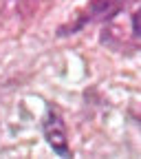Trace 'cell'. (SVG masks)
Listing matches in <instances>:
<instances>
[{
	"mask_svg": "<svg viewBox=\"0 0 141 159\" xmlns=\"http://www.w3.org/2000/svg\"><path fill=\"white\" fill-rule=\"evenodd\" d=\"M126 0H90L86 5V9H82L77 13V18L73 20L71 25H64L57 29V35H71V33H77L82 27H86L88 22H108L115 16H119Z\"/></svg>",
	"mask_w": 141,
	"mask_h": 159,
	"instance_id": "6da1fadb",
	"label": "cell"
},
{
	"mask_svg": "<svg viewBox=\"0 0 141 159\" xmlns=\"http://www.w3.org/2000/svg\"><path fill=\"white\" fill-rule=\"evenodd\" d=\"M139 16H141V11H139V5H137V9L128 16V20H130V33H132V38H134V42L139 44V38H141V27H139Z\"/></svg>",
	"mask_w": 141,
	"mask_h": 159,
	"instance_id": "3957f363",
	"label": "cell"
},
{
	"mask_svg": "<svg viewBox=\"0 0 141 159\" xmlns=\"http://www.w3.org/2000/svg\"><path fill=\"white\" fill-rule=\"evenodd\" d=\"M42 133H44V139H46L49 148L57 157H71L66 122H64L62 113L57 111L55 104H46V115L42 119Z\"/></svg>",
	"mask_w": 141,
	"mask_h": 159,
	"instance_id": "7a4b0ae2",
	"label": "cell"
}]
</instances>
